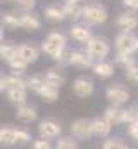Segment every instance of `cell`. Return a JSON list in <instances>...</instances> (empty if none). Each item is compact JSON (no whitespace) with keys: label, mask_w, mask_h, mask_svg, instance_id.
I'll list each match as a JSON object with an SVG mask.
<instances>
[{"label":"cell","mask_w":138,"mask_h":149,"mask_svg":"<svg viewBox=\"0 0 138 149\" xmlns=\"http://www.w3.org/2000/svg\"><path fill=\"white\" fill-rule=\"evenodd\" d=\"M69 37L72 38L74 42H79V43H88L92 40V31L88 26L85 24H74L69 28Z\"/></svg>","instance_id":"obj_11"},{"label":"cell","mask_w":138,"mask_h":149,"mask_svg":"<svg viewBox=\"0 0 138 149\" xmlns=\"http://www.w3.org/2000/svg\"><path fill=\"white\" fill-rule=\"evenodd\" d=\"M40 26H41V23H40V17H38L36 14H30V12L21 14V28H23L24 31L34 33V31L40 30Z\"/></svg>","instance_id":"obj_15"},{"label":"cell","mask_w":138,"mask_h":149,"mask_svg":"<svg viewBox=\"0 0 138 149\" xmlns=\"http://www.w3.org/2000/svg\"><path fill=\"white\" fill-rule=\"evenodd\" d=\"M83 19L88 24H102L107 21V10L100 3H88L83 9Z\"/></svg>","instance_id":"obj_6"},{"label":"cell","mask_w":138,"mask_h":149,"mask_svg":"<svg viewBox=\"0 0 138 149\" xmlns=\"http://www.w3.org/2000/svg\"><path fill=\"white\" fill-rule=\"evenodd\" d=\"M123 3L131 10H138V0H123Z\"/></svg>","instance_id":"obj_39"},{"label":"cell","mask_w":138,"mask_h":149,"mask_svg":"<svg viewBox=\"0 0 138 149\" xmlns=\"http://www.w3.org/2000/svg\"><path fill=\"white\" fill-rule=\"evenodd\" d=\"M10 88H28V78H23L21 74L12 73L10 76H2L0 78V90L7 92Z\"/></svg>","instance_id":"obj_9"},{"label":"cell","mask_w":138,"mask_h":149,"mask_svg":"<svg viewBox=\"0 0 138 149\" xmlns=\"http://www.w3.org/2000/svg\"><path fill=\"white\" fill-rule=\"evenodd\" d=\"M33 149H52V146L47 139H38L33 142Z\"/></svg>","instance_id":"obj_37"},{"label":"cell","mask_w":138,"mask_h":149,"mask_svg":"<svg viewBox=\"0 0 138 149\" xmlns=\"http://www.w3.org/2000/svg\"><path fill=\"white\" fill-rule=\"evenodd\" d=\"M7 99L12 102V104H26V99H28V88H10L7 90Z\"/></svg>","instance_id":"obj_22"},{"label":"cell","mask_w":138,"mask_h":149,"mask_svg":"<svg viewBox=\"0 0 138 149\" xmlns=\"http://www.w3.org/2000/svg\"><path fill=\"white\" fill-rule=\"evenodd\" d=\"M16 3L21 10H31L36 5V0H16Z\"/></svg>","instance_id":"obj_36"},{"label":"cell","mask_w":138,"mask_h":149,"mask_svg":"<svg viewBox=\"0 0 138 149\" xmlns=\"http://www.w3.org/2000/svg\"><path fill=\"white\" fill-rule=\"evenodd\" d=\"M93 121V135H97V137H107L109 134H110V130H112V125L105 120V118H95V120H92Z\"/></svg>","instance_id":"obj_19"},{"label":"cell","mask_w":138,"mask_h":149,"mask_svg":"<svg viewBox=\"0 0 138 149\" xmlns=\"http://www.w3.org/2000/svg\"><path fill=\"white\" fill-rule=\"evenodd\" d=\"M104 118L112 125V127H116V125H121V123H124V109H121V106H109L105 111H104Z\"/></svg>","instance_id":"obj_13"},{"label":"cell","mask_w":138,"mask_h":149,"mask_svg":"<svg viewBox=\"0 0 138 149\" xmlns=\"http://www.w3.org/2000/svg\"><path fill=\"white\" fill-rule=\"evenodd\" d=\"M71 59H72V50H71L69 47H66L54 61H55L59 66H69V64H71Z\"/></svg>","instance_id":"obj_32"},{"label":"cell","mask_w":138,"mask_h":149,"mask_svg":"<svg viewBox=\"0 0 138 149\" xmlns=\"http://www.w3.org/2000/svg\"><path fill=\"white\" fill-rule=\"evenodd\" d=\"M66 47H68V40L61 31H50L41 43V50L52 59H55Z\"/></svg>","instance_id":"obj_1"},{"label":"cell","mask_w":138,"mask_h":149,"mask_svg":"<svg viewBox=\"0 0 138 149\" xmlns=\"http://www.w3.org/2000/svg\"><path fill=\"white\" fill-rule=\"evenodd\" d=\"M116 63H117L121 68L128 70V68H131L133 64H137V59L133 57V54H121V52H117V56H116Z\"/></svg>","instance_id":"obj_29"},{"label":"cell","mask_w":138,"mask_h":149,"mask_svg":"<svg viewBox=\"0 0 138 149\" xmlns=\"http://www.w3.org/2000/svg\"><path fill=\"white\" fill-rule=\"evenodd\" d=\"M128 135H130L133 141H137L138 142V125H131V127H128Z\"/></svg>","instance_id":"obj_38"},{"label":"cell","mask_w":138,"mask_h":149,"mask_svg":"<svg viewBox=\"0 0 138 149\" xmlns=\"http://www.w3.org/2000/svg\"><path fill=\"white\" fill-rule=\"evenodd\" d=\"M59 87H54V85H45L40 92H38V95L45 101V102H48V104H52V102H55L57 99H59Z\"/></svg>","instance_id":"obj_23"},{"label":"cell","mask_w":138,"mask_h":149,"mask_svg":"<svg viewBox=\"0 0 138 149\" xmlns=\"http://www.w3.org/2000/svg\"><path fill=\"white\" fill-rule=\"evenodd\" d=\"M102 149H128V146H126L124 141L119 139V137H109V139L104 141Z\"/></svg>","instance_id":"obj_30"},{"label":"cell","mask_w":138,"mask_h":149,"mask_svg":"<svg viewBox=\"0 0 138 149\" xmlns=\"http://www.w3.org/2000/svg\"><path fill=\"white\" fill-rule=\"evenodd\" d=\"M38 49L34 47V45H31V43H23V45H19V56L28 63V64H31V63H34L36 59H38Z\"/></svg>","instance_id":"obj_21"},{"label":"cell","mask_w":138,"mask_h":149,"mask_svg":"<svg viewBox=\"0 0 138 149\" xmlns=\"http://www.w3.org/2000/svg\"><path fill=\"white\" fill-rule=\"evenodd\" d=\"M0 144L5 146V148H10V146L17 144V137H16V128L14 127H10V125L2 127V130H0Z\"/></svg>","instance_id":"obj_17"},{"label":"cell","mask_w":138,"mask_h":149,"mask_svg":"<svg viewBox=\"0 0 138 149\" xmlns=\"http://www.w3.org/2000/svg\"><path fill=\"white\" fill-rule=\"evenodd\" d=\"M137 109H138V104H137Z\"/></svg>","instance_id":"obj_41"},{"label":"cell","mask_w":138,"mask_h":149,"mask_svg":"<svg viewBox=\"0 0 138 149\" xmlns=\"http://www.w3.org/2000/svg\"><path fill=\"white\" fill-rule=\"evenodd\" d=\"M72 92H74L76 97L86 99V97H90V95L95 92V85H93V81H92L90 78H86V76H78V78L72 81Z\"/></svg>","instance_id":"obj_7"},{"label":"cell","mask_w":138,"mask_h":149,"mask_svg":"<svg viewBox=\"0 0 138 149\" xmlns=\"http://www.w3.org/2000/svg\"><path fill=\"white\" fill-rule=\"evenodd\" d=\"M124 71H126V78H128L131 83L138 85V63H137V64H133L131 68L124 70Z\"/></svg>","instance_id":"obj_35"},{"label":"cell","mask_w":138,"mask_h":149,"mask_svg":"<svg viewBox=\"0 0 138 149\" xmlns=\"http://www.w3.org/2000/svg\"><path fill=\"white\" fill-rule=\"evenodd\" d=\"M43 16H45L47 19H50V21H62V19L68 17L64 7H59V5H55V3L47 5V7L43 9Z\"/></svg>","instance_id":"obj_18"},{"label":"cell","mask_w":138,"mask_h":149,"mask_svg":"<svg viewBox=\"0 0 138 149\" xmlns=\"http://www.w3.org/2000/svg\"><path fill=\"white\" fill-rule=\"evenodd\" d=\"M124 123H126L128 127L138 125V109H137V106H135V108L124 109Z\"/></svg>","instance_id":"obj_33"},{"label":"cell","mask_w":138,"mask_h":149,"mask_svg":"<svg viewBox=\"0 0 138 149\" xmlns=\"http://www.w3.org/2000/svg\"><path fill=\"white\" fill-rule=\"evenodd\" d=\"M86 52L92 56L93 61H104L110 52V45L104 37H93L86 43Z\"/></svg>","instance_id":"obj_3"},{"label":"cell","mask_w":138,"mask_h":149,"mask_svg":"<svg viewBox=\"0 0 138 149\" xmlns=\"http://www.w3.org/2000/svg\"><path fill=\"white\" fill-rule=\"evenodd\" d=\"M68 2H76V3H78V2H79V0H68Z\"/></svg>","instance_id":"obj_40"},{"label":"cell","mask_w":138,"mask_h":149,"mask_svg":"<svg viewBox=\"0 0 138 149\" xmlns=\"http://www.w3.org/2000/svg\"><path fill=\"white\" fill-rule=\"evenodd\" d=\"M114 45L121 54H133L138 50V38L131 31H121L114 40Z\"/></svg>","instance_id":"obj_5"},{"label":"cell","mask_w":138,"mask_h":149,"mask_svg":"<svg viewBox=\"0 0 138 149\" xmlns=\"http://www.w3.org/2000/svg\"><path fill=\"white\" fill-rule=\"evenodd\" d=\"M16 137H17V144H28L31 141V134L26 128H16Z\"/></svg>","instance_id":"obj_34"},{"label":"cell","mask_w":138,"mask_h":149,"mask_svg":"<svg viewBox=\"0 0 138 149\" xmlns=\"http://www.w3.org/2000/svg\"><path fill=\"white\" fill-rule=\"evenodd\" d=\"M7 64H9V68H10V70H12L16 74H23L26 70H28V66H30V64H28V63H26V61H24L19 54H17L16 57H12Z\"/></svg>","instance_id":"obj_26"},{"label":"cell","mask_w":138,"mask_h":149,"mask_svg":"<svg viewBox=\"0 0 138 149\" xmlns=\"http://www.w3.org/2000/svg\"><path fill=\"white\" fill-rule=\"evenodd\" d=\"M105 97H107V101H109L112 106H123V104H126V102L130 101L131 94H130V90H128L124 85H121V83H112V85H109V87L105 88Z\"/></svg>","instance_id":"obj_2"},{"label":"cell","mask_w":138,"mask_h":149,"mask_svg":"<svg viewBox=\"0 0 138 149\" xmlns=\"http://www.w3.org/2000/svg\"><path fill=\"white\" fill-rule=\"evenodd\" d=\"M116 24L123 31H131L138 26V16L135 12H123V14H119Z\"/></svg>","instance_id":"obj_12"},{"label":"cell","mask_w":138,"mask_h":149,"mask_svg":"<svg viewBox=\"0 0 138 149\" xmlns=\"http://www.w3.org/2000/svg\"><path fill=\"white\" fill-rule=\"evenodd\" d=\"M54 149H79V144L74 141V137H61Z\"/></svg>","instance_id":"obj_31"},{"label":"cell","mask_w":138,"mask_h":149,"mask_svg":"<svg viewBox=\"0 0 138 149\" xmlns=\"http://www.w3.org/2000/svg\"><path fill=\"white\" fill-rule=\"evenodd\" d=\"M19 54V45L16 43H10V42H2V47H0V56L5 63H9L12 57H16Z\"/></svg>","instance_id":"obj_24"},{"label":"cell","mask_w":138,"mask_h":149,"mask_svg":"<svg viewBox=\"0 0 138 149\" xmlns=\"http://www.w3.org/2000/svg\"><path fill=\"white\" fill-rule=\"evenodd\" d=\"M61 132H62L61 125H59L57 121H54V120H41V121L38 123L40 139H47V141L57 139V137L61 135Z\"/></svg>","instance_id":"obj_8"},{"label":"cell","mask_w":138,"mask_h":149,"mask_svg":"<svg viewBox=\"0 0 138 149\" xmlns=\"http://www.w3.org/2000/svg\"><path fill=\"white\" fill-rule=\"evenodd\" d=\"M71 135L79 141H86L93 135V121L88 118H78L71 123Z\"/></svg>","instance_id":"obj_4"},{"label":"cell","mask_w":138,"mask_h":149,"mask_svg":"<svg viewBox=\"0 0 138 149\" xmlns=\"http://www.w3.org/2000/svg\"><path fill=\"white\" fill-rule=\"evenodd\" d=\"M93 59L86 50H72V59H71V66L78 68V70H88L93 68Z\"/></svg>","instance_id":"obj_10"},{"label":"cell","mask_w":138,"mask_h":149,"mask_svg":"<svg viewBox=\"0 0 138 149\" xmlns=\"http://www.w3.org/2000/svg\"><path fill=\"white\" fill-rule=\"evenodd\" d=\"M36 116H38L36 108L34 106H30V104H21L16 109V118L19 121H23V123H31V121L36 120Z\"/></svg>","instance_id":"obj_14"},{"label":"cell","mask_w":138,"mask_h":149,"mask_svg":"<svg viewBox=\"0 0 138 149\" xmlns=\"http://www.w3.org/2000/svg\"><path fill=\"white\" fill-rule=\"evenodd\" d=\"M93 73L97 76H100V78H110L114 74V64L105 61V59L104 61H97L93 64Z\"/></svg>","instance_id":"obj_20"},{"label":"cell","mask_w":138,"mask_h":149,"mask_svg":"<svg viewBox=\"0 0 138 149\" xmlns=\"http://www.w3.org/2000/svg\"><path fill=\"white\" fill-rule=\"evenodd\" d=\"M64 10H66V16L71 17V19H79V17H83V9L85 7H81L79 3H76V2H66L64 5Z\"/></svg>","instance_id":"obj_25"},{"label":"cell","mask_w":138,"mask_h":149,"mask_svg":"<svg viewBox=\"0 0 138 149\" xmlns=\"http://www.w3.org/2000/svg\"><path fill=\"white\" fill-rule=\"evenodd\" d=\"M2 26H3L5 30H17V28H21V16L3 14V17H2Z\"/></svg>","instance_id":"obj_28"},{"label":"cell","mask_w":138,"mask_h":149,"mask_svg":"<svg viewBox=\"0 0 138 149\" xmlns=\"http://www.w3.org/2000/svg\"><path fill=\"white\" fill-rule=\"evenodd\" d=\"M43 74H45V80H47L48 85H54V87H59V88L66 81V74L61 68H48Z\"/></svg>","instance_id":"obj_16"},{"label":"cell","mask_w":138,"mask_h":149,"mask_svg":"<svg viewBox=\"0 0 138 149\" xmlns=\"http://www.w3.org/2000/svg\"><path fill=\"white\" fill-rule=\"evenodd\" d=\"M45 85H47L45 74H31V76L28 78V90H33L36 94H38Z\"/></svg>","instance_id":"obj_27"}]
</instances>
